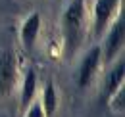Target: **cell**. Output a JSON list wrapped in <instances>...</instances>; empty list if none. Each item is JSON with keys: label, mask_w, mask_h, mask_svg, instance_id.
Returning <instances> with one entry per match:
<instances>
[{"label": "cell", "mask_w": 125, "mask_h": 117, "mask_svg": "<svg viewBox=\"0 0 125 117\" xmlns=\"http://www.w3.org/2000/svg\"><path fill=\"white\" fill-rule=\"evenodd\" d=\"M121 0H96L94 2V12H93V27L94 35L100 37L108 29L110 21L114 19L115 10L119 8Z\"/></svg>", "instance_id": "3"}, {"label": "cell", "mask_w": 125, "mask_h": 117, "mask_svg": "<svg viewBox=\"0 0 125 117\" xmlns=\"http://www.w3.org/2000/svg\"><path fill=\"white\" fill-rule=\"evenodd\" d=\"M123 79H125V61L123 58H119L117 63L114 65V69L108 73V79H106V90H104L106 98H110L119 87H123Z\"/></svg>", "instance_id": "7"}, {"label": "cell", "mask_w": 125, "mask_h": 117, "mask_svg": "<svg viewBox=\"0 0 125 117\" xmlns=\"http://www.w3.org/2000/svg\"><path fill=\"white\" fill-rule=\"evenodd\" d=\"M62 35L63 46L69 56L81 48L87 37V8L85 0H71L62 15Z\"/></svg>", "instance_id": "1"}, {"label": "cell", "mask_w": 125, "mask_h": 117, "mask_svg": "<svg viewBox=\"0 0 125 117\" xmlns=\"http://www.w3.org/2000/svg\"><path fill=\"white\" fill-rule=\"evenodd\" d=\"M41 23H42V19H41V15L37 14H31L23 23H21V29H19V37H21V42L23 46L27 48V50H31L35 40H37V37H39V31H41Z\"/></svg>", "instance_id": "6"}, {"label": "cell", "mask_w": 125, "mask_h": 117, "mask_svg": "<svg viewBox=\"0 0 125 117\" xmlns=\"http://www.w3.org/2000/svg\"><path fill=\"white\" fill-rule=\"evenodd\" d=\"M42 109H44V115L52 117L58 109V92H56V87L52 83H46L44 85V92H42Z\"/></svg>", "instance_id": "8"}, {"label": "cell", "mask_w": 125, "mask_h": 117, "mask_svg": "<svg viewBox=\"0 0 125 117\" xmlns=\"http://www.w3.org/2000/svg\"><path fill=\"white\" fill-rule=\"evenodd\" d=\"M106 31H108V35H106V40H104L102 56H104L106 61H114L117 58V54L121 52L123 40H125V21H123V14L121 12L117 15V21Z\"/></svg>", "instance_id": "2"}, {"label": "cell", "mask_w": 125, "mask_h": 117, "mask_svg": "<svg viewBox=\"0 0 125 117\" xmlns=\"http://www.w3.org/2000/svg\"><path fill=\"white\" fill-rule=\"evenodd\" d=\"M16 81V63L10 52L0 54V98L8 94Z\"/></svg>", "instance_id": "5"}, {"label": "cell", "mask_w": 125, "mask_h": 117, "mask_svg": "<svg viewBox=\"0 0 125 117\" xmlns=\"http://www.w3.org/2000/svg\"><path fill=\"white\" fill-rule=\"evenodd\" d=\"M27 117H46L44 115V109L39 102L29 104V109H27Z\"/></svg>", "instance_id": "11"}, {"label": "cell", "mask_w": 125, "mask_h": 117, "mask_svg": "<svg viewBox=\"0 0 125 117\" xmlns=\"http://www.w3.org/2000/svg\"><path fill=\"white\" fill-rule=\"evenodd\" d=\"M123 98H125V88L123 87H119L112 96L108 98V102H110V107L114 109V111H117V113H123V109H125V104H123Z\"/></svg>", "instance_id": "10"}, {"label": "cell", "mask_w": 125, "mask_h": 117, "mask_svg": "<svg viewBox=\"0 0 125 117\" xmlns=\"http://www.w3.org/2000/svg\"><path fill=\"white\" fill-rule=\"evenodd\" d=\"M100 58H102V50L100 46H93L85 58L81 61V67H79V87L81 88H87L91 83H93L94 75L100 67Z\"/></svg>", "instance_id": "4"}, {"label": "cell", "mask_w": 125, "mask_h": 117, "mask_svg": "<svg viewBox=\"0 0 125 117\" xmlns=\"http://www.w3.org/2000/svg\"><path fill=\"white\" fill-rule=\"evenodd\" d=\"M37 92V75L33 69H27V75L23 79V88H21V106H29Z\"/></svg>", "instance_id": "9"}]
</instances>
